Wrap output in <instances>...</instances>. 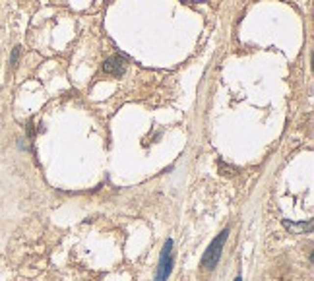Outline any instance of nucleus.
Wrapping results in <instances>:
<instances>
[{"label":"nucleus","mask_w":314,"mask_h":281,"mask_svg":"<svg viewBox=\"0 0 314 281\" xmlns=\"http://www.w3.org/2000/svg\"><path fill=\"white\" fill-rule=\"evenodd\" d=\"M283 227H285L287 231L295 233V235H303V233H311V231H313L314 221H313V219H309L307 223H305V221H301V223H293V221H287V219H283Z\"/></svg>","instance_id":"obj_4"},{"label":"nucleus","mask_w":314,"mask_h":281,"mask_svg":"<svg viewBox=\"0 0 314 281\" xmlns=\"http://www.w3.org/2000/svg\"><path fill=\"white\" fill-rule=\"evenodd\" d=\"M124 70H126V56L124 54H113L103 62V72L113 76V78L122 76Z\"/></svg>","instance_id":"obj_3"},{"label":"nucleus","mask_w":314,"mask_h":281,"mask_svg":"<svg viewBox=\"0 0 314 281\" xmlns=\"http://www.w3.org/2000/svg\"><path fill=\"white\" fill-rule=\"evenodd\" d=\"M235 281H242V278H236V280Z\"/></svg>","instance_id":"obj_6"},{"label":"nucleus","mask_w":314,"mask_h":281,"mask_svg":"<svg viewBox=\"0 0 314 281\" xmlns=\"http://www.w3.org/2000/svg\"><path fill=\"white\" fill-rule=\"evenodd\" d=\"M20 52H22V47H14V51H12V56H10V64H12V66H16V64H18Z\"/></svg>","instance_id":"obj_5"},{"label":"nucleus","mask_w":314,"mask_h":281,"mask_svg":"<svg viewBox=\"0 0 314 281\" xmlns=\"http://www.w3.org/2000/svg\"><path fill=\"white\" fill-rule=\"evenodd\" d=\"M227 237H229V229L225 227L213 241L211 244L208 246V250L204 252V256H202V266L206 268V270H213L215 266H217V262L221 260V254H223V246H225V241H227Z\"/></svg>","instance_id":"obj_1"},{"label":"nucleus","mask_w":314,"mask_h":281,"mask_svg":"<svg viewBox=\"0 0 314 281\" xmlns=\"http://www.w3.org/2000/svg\"><path fill=\"white\" fill-rule=\"evenodd\" d=\"M173 270V239H167L163 244V252L159 258V266H157L156 281H167Z\"/></svg>","instance_id":"obj_2"}]
</instances>
